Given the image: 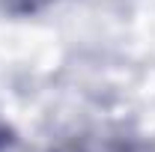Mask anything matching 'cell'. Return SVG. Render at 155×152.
<instances>
[{"label": "cell", "instance_id": "obj_1", "mask_svg": "<svg viewBox=\"0 0 155 152\" xmlns=\"http://www.w3.org/2000/svg\"><path fill=\"white\" fill-rule=\"evenodd\" d=\"M6 143H9V131H6V128H3V125H0V149H3V146H6Z\"/></svg>", "mask_w": 155, "mask_h": 152}]
</instances>
